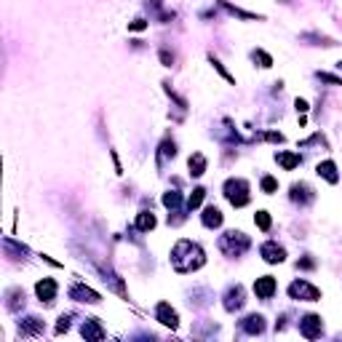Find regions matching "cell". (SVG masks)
Masks as SVG:
<instances>
[{"instance_id":"1","label":"cell","mask_w":342,"mask_h":342,"mask_svg":"<svg viewBox=\"0 0 342 342\" xmlns=\"http://www.w3.org/2000/svg\"><path fill=\"white\" fill-rule=\"evenodd\" d=\"M203 262H206V254H203V249L198 243H193L187 238L176 241L174 252H171V265H174L176 273H193L198 267H203Z\"/></svg>"},{"instance_id":"2","label":"cell","mask_w":342,"mask_h":342,"mask_svg":"<svg viewBox=\"0 0 342 342\" xmlns=\"http://www.w3.org/2000/svg\"><path fill=\"white\" fill-rule=\"evenodd\" d=\"M219 249L225 252L227 256H241L243 252L249 249V235L238 233V230H230L219 238Z\"/></svg>"},{"instance_id":"3","label":"cell","mask_w":342,"mask_h":342,"mask_svg":"<svg viewBox=\"0 0 342 342\" xmlns=\"http://www.w3.org/2000/svg\"><path fill=\"white\" fill-rule=\"evenodd\" d=\"M225 198L238 209L246 206L249 198H252V195H249V182L246 179H227L225 182Z\"/></svg>"},{"instance_id":"4","label":"cell","mask_w":342,"mask_h":342,"mask_svg":"<svg viewBox=\"0 0 342 342\" xmlns=\"http://www.w3.org/2000/svg\"><path fill=\"white\" fill-rule=\"evenodd\" d=\"M289 297H292V299H302V302H318L321 292L313 284H307V281H294V284L289 286Z\"/></svg>"},{"instance_id":"5","label":"cell","mask_w":342,"mask_h":342,"mask_svg":"<svg viewBox=\"0 0 342 342\" xmlns=\"http://www.w3.org/2000/svg\"><path fill=\"white\" fill-rule=\"evenodd\" d=\"M299 332L305 340H318L321 332H324V324H321V315H305L299 321Z\"/></svg>"},{"instance_id":"6","label":"cell","mask_w":342,"mask_h":342,"mask_svg":"<svg viewBox=\"0 0 342 342\" xmlns=\"http://www.w3.org/2000/svg\"><path fill=\"white\" fill-rule=\"evenodd\" d=\"M155 315H158V321H161L163 326H171V329L179 326V315H176V310L169 305V302H158Z\"/></svg>"},{"instance_id":"7","label":"cell","mask_w":342,"mask_h":342,"mask_svg":"<svg viewBox=\"0 0 342 342\" xmlns=\"http://www.w3.org/2000/svg\"><path fill=\"white\" fill-rule=\"evenodd\" d=\"M259 254L265 256V262H270V265H278V262H284V259H286L284 246H278V243H273V241L262 243V246H259Z\"/></svg>"},{"instance_id":"8","label":"cell","mask_w":342,"mask_h":342,"mask_svg":"<svg viewBox=\"0 0 342 342\" xmlns=\"http://www.w3.org/2000/svg\"><path fill=\"white\" fill-rule=\"evenodd\" d=\"M35 294H38V299H41V302L51 305V302H54V297H56V281H54V278H43V281H38Z\"/></svg>"},{"instance_id":"9","label":"cell","mask_w":342,"mask_h":342,"mask_svg":"<svg viewBox=\"0 0 342 342\" xmlns=\"http://www.w3.org/2000/svg\"><path fill=\"white\" fill-rule=\"evenodd\" d=\"M254 294L259 299H270L275 294V278L273 275H262V278L254 281Z\"/></svg>"},{"instance_id":"10","label":"cell","mask_w":342,"mask_h":342,"mask_svg":"<svg viewBox=\"0 0 342 342\" xmlns=\"http://www.w3.org/2000/svg\"><path fill=\"white\" fill-rule=\"evenodd\" d=\"M70 297H72V299H78V302H88V305H96V302H102V297L94 292V289L81 286V284L70 289Z\"/></svg>"},{"instance_id":"11","label":"cell","mask_w":342,"mask_h":342,"mask_svg":"<svg viewBox=\"0 0 342 342\" xmlns=\"http://www.w3.org/2000/svg\"><path fill=\"white\" fill-rule=\"evenodd\" d=\"M241 329L246 334H262L265 332V318H262V315H246V318L241 321Z\"/></svg>"},{"instance_id":"12","label":"cell","mask_w":342,"mask_h":342,"mask_svg":"<svg viewBox=\"0 0 342 342\" xmlns=\"http://www.w3.org/2000/svg\"><path fill=\"white\" fill-rule=\"evenodd\" d=\"M243 302H246L243 299V286H233L225 297V310H238Z\"/></svg>"},{"instance_id":"13","label":"cell","mask_w":342,"mask_h":342,"mask_svg":"<svg viewBox=\"0 0 342 342\" xmlns=\"http://www.w3.org/2000/svg\"><path fill=\"white\" fill-rule=\"evenodd\" d=\"M81 332H83L86 340H102V337H104V329L99 326V321H96V318H88V321H86Z\"/></svg>"},{"instance_id":"14","label":"cell","mask_w":342,"mask_h":342,"mask_svg":"<svg viewBox=\"0 0 342 342\" xmlns=\"http://www.w3.org/2000/svg\"><path fill=\"white\" fill-rule=\"evenodd\" d=\"M201 219H203V225H206V227H219L222 225V212L216 206H206Z\"/></svg>"},{"instance_id":"15","label":"cell","mask_w":342,"mask_h":342,"mask_svg":"<svg viewBox=\"0 0 342 342\" xmlns=\"http://www.w3.org/2000/svg\"><path fill=\"white\" fill-rule=\"evenodd\" d=\"M313 198H315L313 190H310V185H305V182H299V185H294V187H292V201L307 203V201H313Z\"/></svg>"},{"instance_id":"16","label":"cell","mask_w":342,"mask_h":342,"mask_svg":"<svg viewBox=\"0 0 342 342\" xmlns=\"http://www.w3.org/2000/svg\"><path fill=\"white\" fill-rule=\"evenodd\" d=\"M318 174L324 176L326 182H332V185H337L340 182V174H337V166H334L332 161H324V163H318Z\"/></svg>"},{"instance_id":"17","label":"cell","mask_w":342,"mask_h":342,"mask_svg":"<svg viewBox=\"0 0 342 342\" xmlns=\"http://www.w3.org/2000/svg\"><path fill=\"white\" fill-rule=\"evenodd\" d=\"M203 171H206V158H203L201 153H193V155H190V174L201 176Z\"/></svg>"},{"instance_id":"18","label":"cell","mask_w":342,"mask_h":342,"mask_svg":"<svg viewBox=\"0 0 342 342\" xmlns=\"http://www.w3.org/2000/svg\"><path fill=\"white\" fill-rule=\"evenodd\" d=\"M155 227V216L150 212H142L139 216H136V230H142V233H150V230Z\"/></svg>"},{"instance_id":"19","label":"cell","mask_w":342,"mask_h":342,"mask_svg":"<svg viewBox=\"0 0 342 342\" xmlns=\"http://www.w3.org/2000/svg\"><path fill=\"white\" fill-rule=\"evenodd\" d=\"M275 161H278L286 171H292L294 166H299V155H294V153H278V155H275Z\"/></svg>"},{"instance_id":"20","label":"cell","mask_w":342,"mask_h":342,"mask_svg":"<svg viewBox=\"0 0 342 342\" xmlns=\"http://www.w3.org/2000/svg\"><path fill=\"white\" fill-rule=\"evenodd\" d=\"M203 195H206V190H203V187H195V190H193V195L187 198V206H190V209H198V206H201V201H203Z\"/></svg>"},{"instance_id":"21","label":"cell","mask_w":342,"mask_h":342,"mask_svg":"<svg viewBox=\"0 0 342 342\" xmlns=\"http://www.w3.org/2000/svg\"><path fill=\"white\" fill-rule=\"evenodd\" d=\"M254 222H256V227H259V230H270V214H267V212H256Z\"/></svg>"},{"instance_id":"22","label":"cell","mask_w":342,"mask_h":342,"mask_svg":"<svg viewBox=\"0 0 342 342\" xmlns=\"http://www.w3.org/2000/svg\"><path fill=\"white\" fill-rule=\"evenodd\" d=\"M38 332H43V326L38 324V318H27V324H24L22 334H38Z\"/></svg>"},{"instance_id":"23","label":"cell","mask_w":342,"mask_h":342,"mask_svg":"<svg viewBox=\"0 0 342 342\" xmlns=\"http://www.w3.org/2000/svg\"><path fill=\"white\" fill-rule=\"evenodd\" d=\"M182 203V198H179V193H166L163 195V206H169V209H176Z\"/></svg>"},{"instance_id":"24","label":"cell","mask_w":342,"mask_h":342,"mask_svg":"<svg viewBox=\"0 0 342 342\" xmlns=\"http://www.w3.org/2000/svg\"><path fill=\"white\" fill-rule=\"evenodd\" d=\"M8 310H16L19 307V299H24V292H19V289H14V292H8Z\"/></svg>"},{"instance_id":"25","label":"cell","mask_w":342,"mask_h":342,"mask_svg":"<svg viewBox=\"0 0 342 342\" xmlns=\"http://www.w3.org/2000/svg\"><path fill=\"white\" fill-rule=\"evenodd\" d=\"M209 62H212V64H214V70H216V72H219V75H222V78H225V81H230V83H233V75H230V72H227L225 67H222V62H219V59H214V56H209Z\"/></svg>"},{"instance_id":"26","label":"cell","mask_w":342,"mask_h":342,"mask_svg":"<svg viewBox=\"0 0 342 342\" xmlns=\"http://www.w3.org/2000/svg\"><path fill=\"white\" fill-rule=\"evenodd\" d=\"M174 153H176V150H174V142H163L161 144V158H158V163H163V158H174Z\"/></svg>"},{"instance_id":"27","label":"cell","mask_w":342,"mask_h":342,"mask_svg":"<svg viewBox=\"0 0 342 342\" xmlns=\"http://www.w3.org/2000/svg\"><path fill=\"white\" fill-rule=\"evenodd\" d=\"M262 190H265V193H275V190H278V182H275L273 176H262Z\"/></svg>"},{"instance_id":"28","label":"cell","mask_w":342,"mask_h":342,"mask_svg":"<svg viewBox=\"0 0 342 342\" xmlns=\"http://www.w3.org/2000/svg\"><path fill=\"white\" fill-rule=\"evenodd\" d=\"M254 59H259V62H262V67H270V64H273V59L267 56L265 51H254Z\"/></svg>"},{"instance_id":"29","label":"cell","mask_w":342,"mask_h":342,"mask_svg":"<svg viewBox=\"0 0 342 342\" xmlns=\"http://www.w3.org/2000/svg\"><path fill=\"white\" fill-rule=\"evenodd\" d=\"M67 329H70V315H62V318H59V324H56V334L67 332Z\"/></svg>"},{"instance_id":"30","label":"cell","mask_w":342,"mask_h":342,"mask_svg":"<svg viewBox=\"0 0 342 342\" xmlns=\"http://www.w3.org/2000/svg\"><path fill=\"white\" fill-rule=\"evenodd\" d=\"M318 78L321 81H326V83H332V86H342L340 78H334V75H326V72H318Z\"/></svg>"},{"instance_id":"31","label":"cell","mask_w":342,"mask_h":342,"mask_svg":"<svg viewBox=\"0 0 342 342\" xmlns=\"http://www.w3.org/2000/svg\"><path fill=\"white\" fill-rule=\"evenodd\" d=\"M144 27H147V22H144V19H136V22L128 24V30H144Z\"/></svg>"},{"instance_id":"32","label":"cell","mask_w":342,"mask_h":342,"mask_svg":"<svg viewBox=\"0 0 342 342\" xmlns=\"http://www.w3.org/2000/svg\"><path fill=\"white\" fill-rule=\"evenodd\" d=\"M297 267H305V270H310V267H315V262H313V259H302V262H297Z\"/></svg>"},{"instance_id":"33","label":"cell","mask_w":342,"mask_h":342,"mask_svg":"<svg viewBox=\"0 0 342 342\" xmlns=\"http://www.w3.org/2000/svg\"><path fill=\"white\" fill-rule=\"evenodd\" d=\"M161 62L166 64V67H171V62H174V59H171V56L166 54V51H161Z\"/></svg>"},{"instance_id":"34","label":"cell","mask_w":342,"mask_h":342,"mask_svg":"<svg viewBox=\"0 0 342 342\" xmlns=\"http://www.w3.org/2000/svg\"><path fill=\"white\" fill-rule=\"evenodd\" d=\"M294 104H297V110H299V113H305V110H307V102H305V99H297Z\"/></svg>"}]
</instances>
